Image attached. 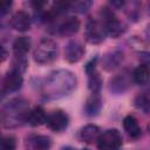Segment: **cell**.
<instances>
[{
  "label": "cell",
  "instance_id": "6da1fadb",
  "mask_svg": "<svg viewBox=\"0 0 150 150\" xmlns=\"http://www.w3.org/2000/svg\"><path fill=\"white\" fill-rule=\"evenodd\" d=\"M77 84L76 76L64 69L52 71L42 83V95L48 100L61 98L69 95Z\"/></svg>",
  "mask_w": 150,
  "mask_h": 150
},
{
  "label": "cell",
  "instance_id": "7a4b0ae2",
  "mask_svg": "<svg viewBox=\"0 0 150 150\" xmlns=\"http://www.w3.org/2000/svg\"><path fill=\"white\" fill-rule=\"evenodd\" d=\"M28 102L22 98H13L2 108L0 118L6 128H16L27 122Z\"/></svg>",
  "mask_w": 150,
  "mask_h": 150
},
{
  "label": "cell",
  "instance_id": "3957f363",
  "mask_svg": "<svg viewBox=\"0 0 150 150\" xmlns=\"http://www.w3.org/2000/svg\"><path fill=\"white\" fill-rule=\"evenodd\" d=\"M59 46L52 39H42L33 52V59L39 64H49L57 59Z\"/></svg>",
  "mask_w": 150,
  "mask_h": 150
},
{
  "label": "cell",
  "instance_id": "277c9868",
  "mask_svg": "<svg viewBox=\"0 0 150 150\" xmlns=\"http://www.w3.org/2000/svg\"><path fill=\"white\" fill-rule=\"evenodd\" d=\"M101 14L103 19V21L101 22L103 23L107 35L116 39L127 32V26L122 21H120L111 11H109L108 8H101Z\"/></svg>",
  "mask_w": 150,
  "mask_h": 150
},
{
  "label": "cell",
  "instance_id": "5b68a950",
  "mask_svg": "<svg viewBox=\"0 0 150 150\" xmlns=\"http://www.w3.org/2000/svg\"><path fill=\"white\" fill-rule=\"evenodd\" d=\"M105 30L103 23L98 20L89 19L84 28V39L90 45H100L105 39Z\"/></svg>",
  "mask_w": 150,
  "mask_h": 150
},
{
  "label": "cell",
  "instance_id": "8992f818",
  "mask_svg": "<svg viewBox=\"0 0 150 150\" xmlns=\"http://www.w3.org/2000/svg\"><path fill=\"white\" fill-rule=\"evenodd\" d=\"M96 143L98 149H118L123 144V137L117 129H107L100 134Z\"/></svg>",
  "mask_w": 150,
  "mask_h": 150
},
{
  "label": "cell",
  "instance_id": "52a82bcc",
  "mask_svg": "<svg viewBox=\"0 0 150 150\" xmlns=\"http://www.w3.org/2000/svg\"><path fill=\"white\" fill-rule=\"evenodd\" d=\"M47 127L54 132H62L69 125V116L66 111L61 109L53 110L46 118Z\"/></svg>",
  "mask_w": 150,
  "mask_h": 150
},
{
  "label": "cell",
  "instance_id": "ba28073f",
  "mask_svg": "<svg viewBox=\"0 0 150 150\" xmlns=\"http://www.w3.org/2000/svg\"><path fill=\"white\" fill-rule=\"evenodd\" d=\"M86 49L83 45L77 40L69 41L64 47V60L69 63H76L84 56Z\"/></svg>",
  "mask_w": 150,
  "mask_h": 150
},
{
  "label": "cell",
  "instance_id": "9c48e42d",
  "mask_svg": "<svg viewBox=\"0 0 150 150\" xmlns=\"http://www.w3.org/2000/svg\"><path fill=\"white\" fill-rule=\"evenodd\" d=\"M11 26L18 32H27L30 29L32 19L30 15L25 11H19L11 18Z\"/></svg>",
  "mask_w": 150,
  "mask_h": 150
},
{
  "label": "cell",
  "instance_id": "30bf717a",
  "mask_svg": "<svg viewBox=\"0 0 150 150\" xmlns=\"http://www.w3.org/2000/svg\"><path fill=\"white\" fill-rule=\"evenodd\" d=\"M22 83H23L22 73L13 68H11V70L6 74L4 79V87L8 91H18L22 87Z\"/></svg>",
  "mask_w": 150,
  "mask_h": 150
},
{
  "label": "cell",
  "instance_id": "8fae6325",
  "mask_svg": "<svg viewBox=\"0 0 150 150\" xmlns=\"http://www.w3.org/2000/svg\"><path fill=\"white\" fill-rule=\"evenodd\" d=\"M100 134H101V129L96 124H87L80 129L79 139L80 142H83L86 144H93L97 142Z\"/></svg>",
  "mask_w": 150,
  "mask_h": 150
},
{
  "label": "cell",
  "instance_id": "7c38bea8",
  "mask_svg": "<svg viewBox=\"0 0 150 150\" xmlns=\"http://www.w3.org/2000/svg\"><path fill=\"white\" fill-rule=\"evenodd\" d=\"M123 61V53L118 49L110 50L103 55L102 59V67L107 71H111L117 68Z\"/></svg>",
  "mask_w": 150,
  "mask_h": 150
},
{
  "label": "cell",
  "instance_id": "4fadbf2b",
  "mask_svg": "<svg viewBox=\"0 0 150 150\" xmlns=\"http://www.w3.org/2000/svg\"><path fill=\"white\" fill-rule=\"evenodd\" d=\"M26 146L35 150H47L52 146V138L46 135H29L26 138Z\"/></svg>",
  "mask_w": 150,
  "mask_h": 150
},
{
  "label": "cell",
  "instance_id": "5bb4252c",
  "mask_svg": "<svg viewBox=\"0 0 150 150\" xmlns=\"http://www.w3.org/2000/svg\"><path fill=\"white\" fill-rule=\"evenodd\" d=\"M123 128L130 138L139 139L142 137V129L138 124V121L132 115H127L123 118Z\"/></svg>",
  "mask_w": 150,
  "mask_h": 150
},
{
  "label": "cell",
  "instance_id": "9a60e30c",
  "mask_svg": "<svg viewBox=\"0 0 150 150\" xmlns=\"http://www.w3.org/2000/svg\"><path fill=\"white\" fill-rule=\"evenodd\" d=\"M80 29V20L76 16L67 18L60 26H59V34L66 38L75 35Z\"/></svg>",
  "mask_w": 150,
  "mask_h": 150
},
{
  "label": "cell",
  "instance_id": "2e32d148",
  "mask_svg": "<svg viewBox=\"0 0 150 150\" xmlns=\"http://www.w3.org/2000/svg\"><path fill=\"white\" fill-rule=\"evenodd\" d=\"M102 109V100L98 94H91L84 103V112L87 116H97Z\"/></svg>",
  "mask_w": 150,
  "mask_h": 150
},
{
  "label": "cell",
  "instance_id": "e0dca14e",
  "mask_svg": "<svg viewBox=\"0 0 150 150\" xmlns=\"http://www.w3.org/2000/svg\"><path fill=\"white\" fill-rule=\"evenodd\" d=\"M46 118H47L46 110L40 105L34 107L32 110L28 111V115H27V122L32 127H40V125L45 124Z\"/></svg>",
  "mask_w": 150,
  "mask_h": 150
},
{
  "label": "cell",
  "instance_id": "ac0fdd59",
  "mask_svg": "<svg viewBox=\"0 0 150 150\" xmlns=\"http://www.w3.org/2000/svg\"><path fill=\"white\" fill-rule=\"evenodd\" d=\"M129 87V80L125 75L118 74L110 80V90L117 94L124 93Z\"/></svg>",
  "mask_w": 150,
  "mask_h": 150
},
{
  "label": "cell",
  "instance_id": "d6986e66",
  "mask_svg": "<svg viewBox=\"0 0 150 150\" xmlns=\"http://www.w3.org/2000/svg\"><path fill=\"white\" fill-rule=\"evenodd\" d=\"M32 40L28 36H19L13 42V50L15 55H26L30 48Z\"/></svg>",
  "mask_w": 150,
  "mask_h": 150
},
{
  "label": "cell",
  "instance_id": "ffe728a7",
  "mask_svg": "<svg viewBox=\"0 0 150 150\" xmlns=\"http://www.w3.org/2000/svg\"><path fill=\"white\" fill-rule=\"evenodd\" d=\"M132 79L135 83L138 86H145L149 81V68L146 64H141L138 66L134 73H132Z\"/></svg>",
  "mask_w": 150,
  "mask_h": 150
},
{
  "label": "cell",
  "instance_id": "44dd1931",
  "mask_svg": "<svg viewBox=\"0 0 150 150\" xmlns=\"http://www.w3.org/2000/svg\"><path fill=\"white\" fill-rule=\"evenodd\" d=\"M88 88L93 94H98L102 88V79L101 75L96 71V69L88 71Z\"/></svg>",
  "mask_w": 150,
  "mask_h": 150
},
{
  "label": "cell",
  "instance_id": "7402d4cb",
  "mask_svg": "<svg viewBox=\"0 0 150 150\" xmlns=\"http://www.w3.org/2000/svg\"><path fill=\"white\" fill-rule=\"evenodd\" d=\"M93 5V0H69V8L74 12L84 14L87 13Z\"/></svg>",
  "mask_w": 150,
  "mask_h": 150
},
{
  "label": "cell",
  "instance_id": "603a6c76",
  "mask_svg": "<svg viewBox=\"0 0 150 150\" xmlns=\"http://www.w3.org/2000/svg\"><path fill=\"white\" fill-rule=\"evenodd\" d=\"M135 107L143 111L144 114H148L149 112V108H150V100H149V96L146 93H143V94H139L136 96L135 98Z\"/></svg>",
  "mask_w": 150,
  "mask_h": 150
},
{
  "label": "cell",
  "instance_id": "cb8c5ba5",
  "mask_svg": "<svg viewBox=\"0 0 150 150\" xmlns=\"http://www.w3.org/2000/svg\"><path fill=\"white\" fill-rule=\"evenodd\" d=\"M68 8H69V0H53V6L50 12L56 16L67 12Z\"/></svg>",
  "mask_w": 150,
  "mask_h": 150
},
{
  "label": "cell",
  "instance_id": "d4e9b609",
  "mask_svg": "<svg viewBox=\"0 0 150 150\" xmlns=\"http://www.w3.org/2000/svg\"><path fill=\"white\" fill-rule=\"evenodd\" d=\"M12 68L15 69V70H19L20 73H23V71L26 70V68H27L26 56H25V55H15V54H14Z\"/></svg>",
  "mask_w": 150,
  "mask_h": 150
},
{
  "label": "cell",
  "instance_id": "484cf974",
  "mask_svg": "<svg viewBox=\"0 0 150 150\" xmlns=\"http://www.w3.org/2000/svg\"><path fill=\"white\" fill-rule=\"evenodd\" d=\"M16 148V139L14 136L0 137V149L1 150H13Z\"/></svg>",
  "mask_w": 150,
  "mask_h": 150
},
{
  "label": "cell",
  "instance_id": "4316f807",
  "mask_svg": "<svg viewBox=\"0 0 150 150\" xmlns=\"http://www.w3.org/2000/svg\"><path fill=\"white\" fill-rule=\"evenodd\" d=\"M13 1L14 0H0V14H6L11 9Z\"/></svg>",
  "mask_w": 150,
  "mask_h": 150
},
{
  "label": "cell",
  "instance_id": "83f0119b",
  "mask_svg": "<svg viewBox=\"0 0 150 150\" xmlns=\"http://www.w3.org/2000/svg\"><path fill=\"white\" fill-rule=\"evenodd\" d=\"M30 2H32V6H33L34 8L41 9V8H43V7L47 5L48 0H30Z\"/></svg>",
  "mask_w": 150,
  "mask_h": 150
},
{
  "label": "cell",
  "instance_id": "f1b7e54d",
  "mask_svg": "<svg viewBox=\"0 0 150 150\" xmlns=\"http://www.w3.org/2000/svg\"><path fill=\"white\" fill-rule=\"evenodd\" d=\"M109 1H110V4H111L114 7L121 8V7H123V6L125 5V1H127V0H109Z\"/></svg>",
  "mask_w": 150,
  "mask_h": 150
},
{
  "label": "cell",
  "instance_id": "f546056e",
  "mask_svg": "<svg viewBox=\"0 0 150 150\" xmlns=\"http://www.w3.org/2000/svg\"><path fill=\"white\" fill-rule=\"evenodd\" d=\"M7 50L2 47V46H0V62H4L6 59H7Z\"/></svg>",
  "mask_w": 150,
  "mask_h": 150
}]
</instances>
